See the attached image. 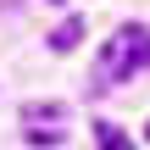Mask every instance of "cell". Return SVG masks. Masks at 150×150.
Masks as SVG:
<instances>
[{
  "label": "cell",
  "mask_w": 150,
  "mask_h": 150,
  "mask_svg": "<svg viewBox=\"0 0 150 150\" xmlns=\"http://www.w3.org/2000/svg\"><path fill=\"white\" fill-rule=\"evenodd\" d=\"M28 139H33V145H56L61 134H56V128H28Z\"/></svg>",
  "instance_id": "5b68a950"
},
{
  "label": "cell",
  "mask_w": 150,
  "mask_h": 150,
  "mask_svg": "<svg viewBox=\"0 0 150 150\" xmlns=\"http://www.w3.org/2000/svg\"><path fill=\"white\" fill-rule=\"evenodd\" d=\"M78 39H83V22H78V17H67V22L50 33V50H56V56H67V50H78Z\"/></svg>",
  "instance_id": "7a4b0ae2"
},
{
  "label": "cell",
  "mask_w": 150,
  "mask_h": 150,
  "mask_svg": "<svg viewBox=\"0 0 150 150\" xmlns=\"http://www.w3.org/2000/svg\"><path fill=\"white\" fill-rule=\"evenodd\" d=\"M22 117H28V122H67V106H61V100H28Z\"/></svg>",
  "instance_id": "3957f363"
},
{
  "label": "cell",
  "mask_w": 150,
  "mask_h": 150,
  "mask_svg": "<svg viewBox=\"0 0 150 150\" xmlns=\"http://www.w3.org/2000/svg\"><path fill=\"white\" fill-rule=\"evenodd\" d=\"M145 139H150V122H145Z\"/></svg>",
  "instance_id": "8992f818"
},
{
  "label": "cell",
  "mask_w": 150,
  "mask_h": 150,
  "mask_svg": "<svg viewBox=\"0 0 150 150\" xmlns=\"http://www.w3.org/2000/svg\"><path fill=\"white\" fill-rule=\"evenodd\" d=\"M95 145H100V150H128V134L111 128V122H100V128H95Z\"/></svg>",
  "instance_id": "277c9868"
},
{
  "label": "cell",
  "mask_w": 150,
  "mask_h": 150,
  "mask_svg": "<svg viewBox=\"0 0 150 150\" xmlns=\"http://www.w3.org/2000/svg\"><path fill=\"white\" fill-rule=\"evenodd\" d=\"M145 67H150V28L145 22H122L100 50V83H128Z\"/></svg>",
  "instance_id": "6da1fadb"
}]
</instances>
